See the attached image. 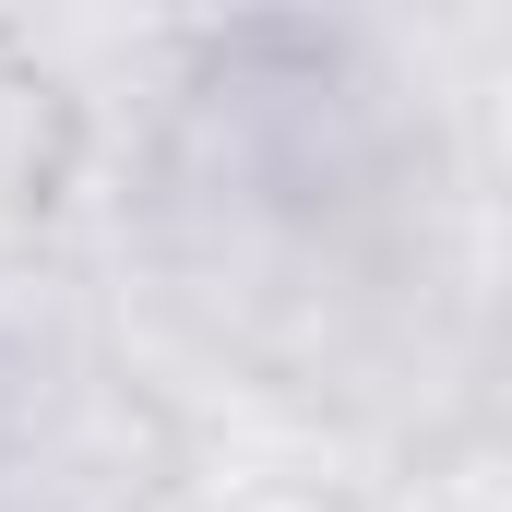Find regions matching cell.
Segmentation results:
<instances>
[{
	"label": "cell",
	"mask_w": 512,
	"mask_h": 512,
	"mask_svg": "<svg viewBox=\"0 0 512 512\" xmlns=\"http://www.w3.org/2000/svg\"><path fill=\"white\" fill-rule=\"evenodd\" d=\"M0 512H179L167 393L131 370L96 286L0 334Z\"/></svg>",
	"instance_id": "1"
}]
</instances>
